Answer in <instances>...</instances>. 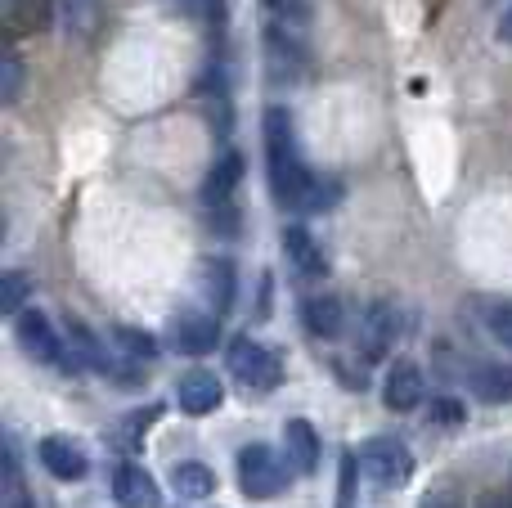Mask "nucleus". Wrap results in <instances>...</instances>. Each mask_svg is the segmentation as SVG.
Here are the masks:
<instances>
[{
	"instance_id": "15",
	"label": "nucleus",
	"mask_w": 512,
	"mask_h": 508,
	"mask_svg": "<svg viewBox=\"0 0 512 508\" xmlns=\"http://www.w3.org/2000/svg\"><path fill=\"white\" fill-rule=\"evenodd\" d=\"M113 500L122 508H158V486H153V477L140 464H117Z\"/></svg>"
},
{
	"instance_id": "31",
	"label": "nucleus",
	"mask_w": 512,
	"mask_h": 508,
	"mask_svg": "<svg viewBox=\"0 0 512 508\" xmlns=\"http://www.w3.org/2000/svg\"><path fill=\"white\" fill-rule=\"evenodd\" d=\"M333 203H337V180H319V176H315V189H310L306 212H328Z\"/></svg>"
},
{
	"instance_id": "32",
	"label": "nucleus",
	"mask_w": 512,
	"mask_h": 508,
	"mask_svg": "<svg viewBox=\"0 0 512 508\" xmlns=\"http://www.w3.org/2000/svg\"><path fill=\"white\" fill-rule=\"evenodd\" d=\"M423 508H463V500H459L454 491H432V495L423 500Z\"/></svg>"
},
{
	"instance_id": "20",
	"label": "nucleus",
	"mask_w": 512,
	"mask_h": 508,
	"mask_svg": "<svg viewBox=\"0 0 512 508\" xmlns=\"http://www.w3.org/2000/svg\"><path fill=\"white\" fill-rule=\"evenodd\" d=\"M288 459H292V473H315L319 468V437L306 419H292L288 423Z\"/></svg>"
},
{
	"instance_id": "8",
	"label": "nucleus",
	"mask_w": 512,
	"mask_h": 508,
	"mask_svg": "<svg viewBox=\"0 0 512 508\" xmlns=\"http://www.w3.org/2000/svg\"><path fill=\"white\" fill-rule=\"evenodd\" d=\"M198 99H203V108H207V126H212L216 135H230L234 113H230V81H225L221 59H212L203 68V77H198Z\"/></svg>"
},
{
	"instance_id": "2",
	"label": "nucleus",
	"mask_w": 512,
	"mask_h": 508,
	"mask_svg": "<svg viewBox=\"0 0 512 508\" xmlns=\"http://www.w3.org/2000/svg\"><path fill=\"white\" fill-rule=\"evenodd\" d=\"M239 491L248 495V500H274V495H283L288 491V482H292V468H283V459L274 455L270 446H243L239 450Z\"/></svg>"
},
{
	"instance_id": "13",
	"label": "nucleus",
	"mask_w": 512,
	"mask_h": 508,
	"mask_svg": "<svg viewBox=\"0 0 512 508\" xmlns=\"http://www.w3.org/2000/svg\"><path fill=\"white\" fill-rule=\"evenodd\" d=\"M396 333H400L396 306L373 302L369 311H364V320H360V351L369 360H382V356H387V347L396 342Z\"/></svg>"
},
{
	"instance_id": "9",
	"label": "nucleus",
	"mask_w": 512,
	"mask_h": 508,
	"mask_svg": "<svg viewBox=\"0 0 512 508\" xmlns=\"http://www.w3.org/2000/svg\"><path fill=\"white\" fill-rule=\"evenodd\" d=\"M198 288H203L212 315H225V311H234V297H239V270L225 257H207L198 266Z\"/></svg>"
},
{
	"instance_id": "30",
	"label": "nucleus",
	"mask_w": 512,
	"mask_h": 508,
	"mask_svg": "<svg viewBox=\"0 0 512 508\" xmlns=\"http://www.w3.org/2000/svg\"><path fill=\"white\" fill-rule=\"evenodd\" d=\"M486 324H490V333H495L504 347H512V302H504V306H495V311L486 315Z\"/></svg>"
},
{
	"instance_id": "18",
	"label": "nucleus",
	"mask_w": 512,
	"mask_h": 508,
	"mask_svg": "<svg viewBox=\"0 0 512 508\" xmlns=\"http://www.w3.org/2000/svg\"><path fill=\"white\" fill-rule=\"evenodd\" d=\"M301 324H306L315 338H337L346 324V311L337 297H306V302H301Z\"/></svg>"
},
{
	"instance_id": "29",
	"label": "nucleus",
	"mask_w": 512,
	"mask_h": 508,
	"mask_svg": "<svg viewBox=\"0 0 512 508\" xmlns=\"http://www.w3.org/2000/svg\"><path fill=\"white\" fill-rule=\"evenodd\" d=\"M18 95H23V63L14 50H5V104H14Z\"/></svg>"
},
{
	"instance_id": "28",
	"label": "nucleus",
	"mask_w": 512,
	"mask_h": 508,
	"mask_svg": "<svg viewBox=\"0 0 512 508\" xmlns=\"http://www.w3.org/2000/svg\"><path fill=\"white\" fill-rule=\"evenodd\" d=\"M432 419L441 423V428H463V405L459 401H450V396H441V401H432Z\"/></svg>"
},
{
	"instance_id": "3",
	"label": "nucleus",
	"mask_w": 512,
	"mask_h": 508,
	"mask_svg": "<svg viewBox=\"0 0 512 508\" xmlns=\"http://www.w3.org/2000/svg\"><path fill=\"white\" fill-rule=\"evenodd\" d=\"M225 365H230V374L239 378L243 387H252V392H274V387L283 383L279 356H274L270 347H261L256 338H243V333L225 347Z\"/></svg>"
},
{
	"instance_id": "33",
	"label": "nucleus",
	"mask_w": 512,
	"mask_h": 508,
	"mask_svg": "<svg viewBox=\"0 0 512 508\" xmlns=\"http://www.w3.org/2000/svg\"><path fill=\"white\" fill-rule=\"evenodd\" d=\"M477 508H512V491H486L477 500Z\"/></svg>"
},
{
	"instance_id": "24",
	"label": "nucleus",
	"mask_w": 512,
	"mask_h": 508,
	"mask_svg": "<svg viewBox=\"0 0 512 508\" xmlns=\"http://www.w3.org/2000/svg\"><path fill=\"white\" fill-rule=\"evenodd\" d=\"M171 9L185 18H198V23H207L216 36L225 32V0H171Z\"/></svg>"
},
{
	"instance_id": "22",
	"label": "nucleus",
	"mask_w": 512,
	"mask_h": 508,
	"mask_svg": "<svg viewBox=\"0 0 512 508\" xmlns=\"http://www.w3.org/2000/svg\"><path fill=\"white\" fill-rule=\"evenodd\" d=\"M9 14L23 32H45L59 18V0H9Z\"/></svg>"
},
{
	"instance_id": "10",
	"label": "nucleus",
	"mask_w": 512,
	"mask_h": 508,
	"mask_svg": "<svg viewBox=\"0 0 512 508\" xmlns=\"http://www.w3.org/2000/svg\"><path fill=\"white\" fill-rule=\"evenodd\" d=\"M180 410L189 414V419H207L212 410H221L225 401V387L216 374H207V369H194V374L180 378V392H176Z\"/></svg>"
},
{
	"instance_id": "16",
	"label": "nucleus",
	"mask_w": 512,
	"mask_h": 508,
	"mask_svg": "<svg viewBox=\"0 0 512 508\" xmlns=\"http://www.w3.org/2000/svg\"><path fill=\"white\" fill-rule=\"evenodd\" d=\"M468 387L477 392V401L504 405V401H512V365H499V360H477V365L468 369Z\"/></svg>"
},
{
	"instance_id": "5",
	"label": "nucleus",
	"mask_w": 512,
	"mask_h": 508,
	"mask_svg": "<svg viewBox=\"0 0 512 508\" xmlns=\"http://www.w3.org/2000/svg\"><path fill=\"white\" fill-rule=\"evenodd\" d=\"M360 464H364V473H369L378 486H387V491H400V486L414 477V455H409V446L405 441H396V437L364 441Z\"/></svg>"
},
{
	"instance_id": "1",
	"label": "nucleus",
	"mask_w": 512,
	"mask_h": 508,
	"mask_svg": "<svg viewBox=\"0 0 512 508\" xmlns=\"http://www.w3.org/2000/svg\"><path fill=\"white\" fill-rule=\"evenodd\" d=\"M265 162H270V194L288 212H306L310 189H315V171L301 162L297 131H292V113L283 104L265 108Z\"/></svg>"
},
{
	"instance_id": "6",
	"label": "nucleus",
	"mask_w": 512,
	"mask_h": 508,
	"mask_svg": "<svg viewBox=\"0 0 512 508\" xmlns=\"http://www.w3.org/2000/svg\"><path fill=\"white\" fill-rule=\"evenodd\" d=\"M265 59H270V72L279 81H292L306 72V41L297 32L279 23H265Z\"/></svg>"
},
{
	"instance_id": "34",
	"label": "nucleus",
	"mask_w": 512,
	"mask_h": 508,
	"mask_svg": "<svg viewBox=\"0 0 512 508\" xmlns=\"http://www.w3.org/2000/svg\"><path fill=\"white\" fill-rule=\"evenodd\" d=\"M495 32H499V41H504V45H512V5L504 9V18H499Z\"/></svg>"
},
{
	"instance_id": "7",
	"label": "nucleus",
	"mask_w": 512,
	"mask_h": 508,
	"mask_svg": "<svg viewBox=\"0 0 512 508\" xmlns=\"http://www.w3.org/2000/svg\"><path fill=\"white\" fill-rule=\"evenodd\" d=\"M171 342H176V351H185V356H207V351H216V342H221V315L180 311L176 329H171Z\"/></svg>"
},
{
	"instance_id": "11",
	"label": "nucleus",
	"mask_w": 512,
	"mask_h": 508,
	"mask_svg": "<svg viewBox=\"0 0 512 508\" xmlns=\"http://www.w3.org/2000/svg\"><path fill=\"white\" fill-rule=\"evenodd\" d=\"M382 401L396 414H409L414 405H423V369L414 360H396L387 369V383H382Z\"/></svg>"
},
{
	"instance_id": "17",
	"label": "nucleus",
	"mask_w": 512,
	"mask_h": 508,
	"mask_svg": "<svg viewBox=\"0 0 512 508\" xmlns=\"http://www.w3.org/2000/svg\"><path fill=\"white\" fill-rule=\"evenodd\" d=\"M283 252H288V261L301 270V275H315V279L328 275V257L306 225H288V230H283Z\"/></svg>"
},
{
	"instance_id": "25",
	"label": "nucleus",
	"mask_w": 512,
	"mask_h": 508,
	"mask_svg": "<svg viewBox=\"0 0 512 508\" xmlns=\"http://www.w3.org/2000/svg\"><path fill=\"white\" fill-rule=\"evenodd\" d=\"M95 5L99 0H59V18L72 36H86L90 23H95Z\"/></svg>"
},
{
	"instance_id": "14",
	"label": "nucleus",
	"mask_w": 512,
	"mask_h": 508,
	"mask_svg": "<svg viewBox=\"0 0 512 508\" xmlns=\"http://www.w3.org/2000/svg\"><path fill=\"white\" fill-rule=\"evenodd\" d=\"M41 464H45V473L59 477V482H81V477L90 473L86 450L68 437H45L41 441Z\"/></svg>"
},
{
	"instance_id": "12",
	"label": "nucleus",
	"mask_w": 512,
	"mask_h": 508,
	"mask_svg": "<svg viewBox=\"0 0 512 508\" xmlns=\"http://www.w3.org/2000/svg\"><path fill=\"white\" fill-rule=\"evenodd\" d=\"M239 185H243V153L239 149H225L221 158L207 167V176H203V203L216 212V207L230 203Z\"/></svg>"
},
{
	"instance_id": "21",
	"label": "nucleus",
	"mask_w": 512,
	"mask_h": 508,
	"mask_svg": "<svg viewBox=\"0 0 512 508\" xmlns=\"http://www.w3.org/2000/svg\"><path fill=\"white\" fill-rule=\"evenodd\" d=\"M171 486H176L185 500H207V495L216 491V473L207 464H176V473H171Z\"/></svg>"
},
{
	"instance_id": "26",
	"label": "nucleus",
	"mask_w": 512,
	"mask_h": 508,
	"mask_svg": "<svg viewBox=\"0 0 512 508\" xmlns=\"http://www.w3.org/2000/svg\"><path fill=\"white\" fill-rule=\"evenodd\" d=\"M27 293H32V284H27L23 270H5V288H0V306H5V315H23Z\"/></svg>"
},
{
	"instance_id": "4",
	"label": "nucleus",
	"mask_w": 512,
	"mask_h": 508,
	"mask_svg": "<svg viewBox=\"0 0 512 508\" xmlns=\"http://www.w3.org/2000/svg\"><path fill=\"white\" fill-rule=\"evenodd\" d=\"M18 347H23L32 360H41V365H59V369H68V374L81 369L77 356H72V347H68V338H59V329H54L36 306H27V311L18 315Z\"/></svg>"
},
{
	"instance_id": "19",
	"label": "nucleus",
	"mask_w": 512,
	"mask_h": 508,
	"mask_svg": "<svg viewBox=\"0 0 512 508\" xmlns=\"http://www.w3.org/2000/svg\"><path fill=\"white\" fill-rule=\"evenodd\" d=\"M63 329H68V347H72V356H77L81 369H99V374H108V369H113V356H108L104 342H99L95 333L86 329V324L68 320Z\"/></svg>"
},
{
	"instance_id": "27",
	"label": "nucleus",
	"mask_w": 512,
	"mask_h": 508,
	"mask_svg": "<svg viewBox=\"0 0 512 508\" xmlns=\"http://www.w3.org/2000/svg\"><path fill=\"white\" fill-rule=\"evenodd\" d=\"M113 338H117V347H122L126 356H140V360H153V356H158V342H153L144 329H126V324H122Z\"/></svg>"
},
{
	"instance_id": "23",
	"label": "nucleus",
	"mask_w": 512,
	"mask_h": 508,
	"mask_svg": "<svg viewBox=\"0 0 512 508\" xmlns=\"http://www.w3.org/2000/svg\"><path fill=\"white\" fill-rule=\"evenodd\" d=\"M261 9L270 14V23L288 27V32L306 36L310 27V0H261Z\"/></svg>"
}]
</instances>
